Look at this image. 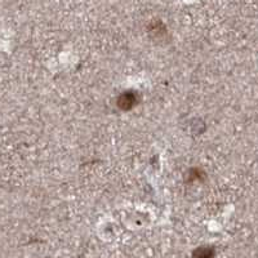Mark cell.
Listing matches in <instances>:
<instances>
[{"instance_id": "1", "label": "cell", "mask_w": 258, "mask_h": 258, "mask_svg": "<svg viewBox=\"0 0 258 258\" xmlns=\"http://www.w3.org/2000/svg\"><path fill=\"white\" fill-rule=\"evenodd\" d=\"M140 101H141V96L138 92L126 91L119 96L116 105L121 111H131L133 107H136L140 103Z\"/></svg>"}, {"instance_id": "2", "label": "cell", "mask_w": 258, "mask_h": 258, "mask_svg": "<svg viewBox=\"0 0 258 258\" xmlns=\"http://www.w3.org/2000/svg\"><path fill=\"white\" fill-rule=\"evenodd\" d=\"M214 248L212 246H199L194 250L192 258H214Z\"/></svg>"}]
</instances>
